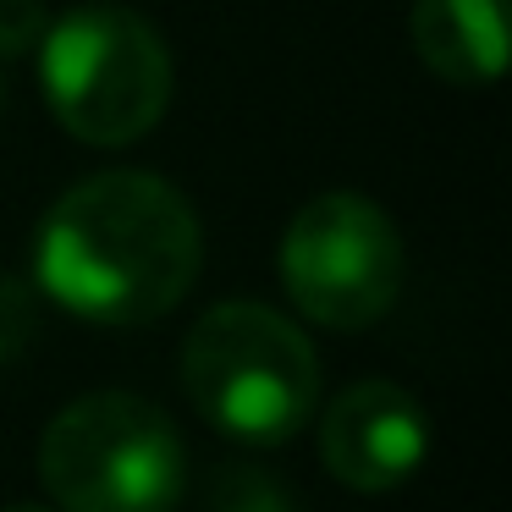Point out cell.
<instances>
[{
  "instance_id": "obj_1",
  "label": "cell",
  "mask_w": 512,
  "mask_h": 512,
  "mask_svg": "<svg viewBox=\"0 0 512 512\" xmlns=\"http://www.w3.org/2000/svg\"><path fill=\"white\" fill-rule=\"evenodd\" d=\"M204 265L193 204L149 171H100L67 188L34 237V281L89 325H149L188 298Z\"/></svg>"
},
{
  "instance_id": "obj_2",
  "label": "cell",
  "mask_w": 512,
  "mask_h": 512,
  "mask_svg": "<svg viewBox=\"0 0 512 512\" xmlns=\"http://www.w3.org/2000/svg\"><path fill=\"white\" fill-rule=\"evenodd\" d=\"M182 386L226 441L281 446L320 402V358L287 314L265 303H215L188 331Z\"/></svg>"
},
{
  "instance_id": "obj_3",
  "label": "cell",
  "mask_w": 512,
  "mask_h": 512,
  "mask_svg": "<svg viewBox=\"0 0 512 512\" xmlns=\"http://www.w3.org/2000/svg\"><path fill=\"white\" fill-rule=\"evenodd\" d=\"M39 72L56 122L78 144L122 149L171 105V50L127 6H78L39 39Z\"/></svg>"
},
{
  "instance_id": "obj_4",
  "label": "cell",
  "mask_w": 512,
  "mask_h": 512,
  "mask_svg": "<svg viewBox=\"0 0 512 512\" xmlns=\"http://www.w3.org/2000/svg\"><path fill=\"white\" fill-rule=\"evenodd\" d=\"M39 474L61 512H177L188 452L155 402L133 391H94L50 419Z\"/></svg>"
},
{
  "instance_id": "obj_5",
  "label": "cell",
  "mask_w": 512,
  "mask_h": 512,
  "mask_svg": "<svg viewBox=\"0 0 512 512\" xmlns=\"http://www.w3.org/2000/svg\"><path fill=\"white\" fill-rule=\"evenodd\" d=\"M281 287L325 331H364L402 292V237L364 193H320L281 237Z\"/></svg>"
},
{
  "instance_id": "obj_6",
  "label": "cell",
  "mask_w": 512,
  "mask_h": 512,
  "mask_svg": "<svg viewBox=\"0 0 512 512\" xmlns=\"http://www.w3.org/2000/svg\"><path fill=\"white\" fill-rule=\"evenodd\" d=\"M430 452V413L397 380H358L325 408L320 463L347 490H397Z\"/></svg>"
},
{
  "instance_id": "obj_7",
  "label": "cell",
  "mask_w": 512,
  "mask_h": 512,
  "mask_svg": "<svg viewBox=\"0 0 512 512\" xmlns=\"http://www.w3.org/2000/svg\"><path fill=\"white\" fill-rule=\"evenodd\" d=\"M413 50L446 83L507 72V0H413Z\"/></svg>"
},
{
  "instance_id": "obj_8",
  "label": "cell",
  "mask_w": 512,
  "mask_h": 512,
  "mask_svg": "<svg viewBox=\"0 0 512 512\" xmlns=\"http://www.w3.org/2000/svg\"><path fill=\"white\" fill-rule=\"evenodd\" d=\"M210 512H303L298 490L287 479L254 463H226L210 479Z\"/></svg>"
},
{
  "instance_id": "obj_9",
  "label": "cell",
  "mask_w": 512,
  "mask_h": 512,
  "mask_svg": "<svg viewBox=\"0 0 512 512\" xmlns=\"http://www.w3.org/2000/svg\"><path fill=\"white\" fill-rule=\"evenodd\" d=\"M39 331V309H34V292L23 281L0 276V364H12Z\"/></svg>"
},
{
  "instance_id": "obj_10",
  "label": "cell",
  "mask_w": 512,
  "mask_h": 512,
  "mask_svg": "<svg viewBox=\"0 0 512 512\" xmlns=\"http://www.w3.org/2000/svg\"><path fill=\"white\" fill-rule=\"evenodd\" d=\"M45 39V6L39 0H0V61H17Z\"/></svg>"
},
{
  "instance_id": "obj_11",
  "label": "cell",
  "mask_w": 512,
  "mask_h": 512,
  "mask_svg": "<svg viewBox=\"0 0 512 512\" xmlns=\"http://www.w3.org/2000/svg\"><path fill=\"white\" fill-rule=\"evenodd\" d=\"M0 512H50V507H28V501H17V507H0Z\"/></svg>"
}]
</instances>
